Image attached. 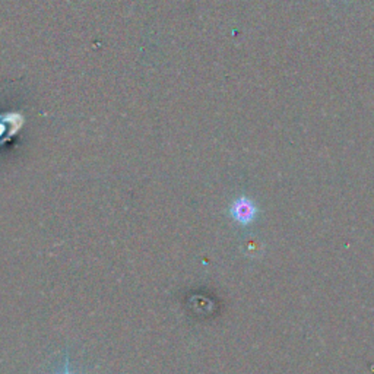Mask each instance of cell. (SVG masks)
<instances>
[{"mask_svg":"<svg viewBox=\"0 0 374 374\" xmlns=\"http://www.w3.org/2000/svg\"><path fill=\"white\" fill-rule=\"evenodd\" d=\"M257 212L259 209L247 196L237 197L233 202L231 208H229V215H231V218L241 225L252 224L256 220Z\"/></svg>","mask_w":374,"mask_h":374,"instance_id":"obj_1","label":"cell"},{"mask_svg":"<svg viewBox=\"0 0 374 374\" xmlns=\"http://www.w3.org/2000/svg\"><path fill=\"white\" fill-rule=\"evenodd\" d=\"M62 374H70L69 373V363H66V367H65V371Z\"/></svg>","mask_w":374,"mask_h":374,"instance_id":"obj_2","label":"cell"}]
</instances>
